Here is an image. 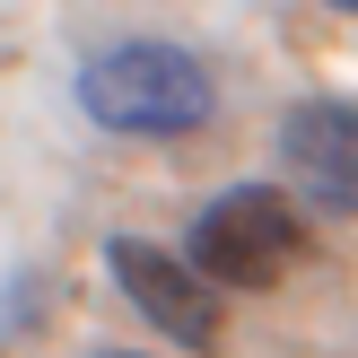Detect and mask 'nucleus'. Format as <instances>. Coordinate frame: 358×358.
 Wrapping results in <instances>:
<instances>
[{
  "label": "nucleus",
  "mask_w": 358,
  "mask_h": 358,
  "mask_svg": "<svg viewBox=\"0 0 358 358\" xmlns=\"http://www.w3.org/2000/svg\"><path fill=\"white\" fill-rule=\"evenodd\" d=\"M219 87L184 44H105L79 62V114L122 140H184L210 122Z\"/></svg>",
  "instance_id": "1"
},
{
  "label": "nucleus",
  "mask_w": 358,
  "mask_h": 358,
  "mask_svg": "<svg viewBox=\"0 0 358 358\" xmlns=\"http://www.w3.org/2000/svg\"><path fill=\"white\" fill-rule=\"evenodd\" d=\"M306 262V227L271 184H236L192 219V271L210 289H280Z\"/></svg>",
  "instance_id": "2"
},
{
  "label": "nucleus",
  "mask_w": 358,
  "mask_h": 358,
  "mask_svg": "<svg viewBox=\"0 0 358 358\" xmlns=\"http://www.w3.org/2000/svg\"><path fill=\"white\" fill-rule=\"evenodd\" d=\"M105 262H114L122 297H131L166 341H184V350H201V358L227 341V306H219V289H210L192 262L157 254V245H140V236H114V254H105Z\"/></svg>",
  "instance_id": "3"
},
{
  "label": "nucleus",
  "mask_w": 358,
  "mask_h": 358,
  "mask_svg": "<svg viewBox=\"0 0 358 358\" xmlns=\"http://www.w3.org/2000/svg\"><path fill=\"white\" fill-rule=\"evenodd\" d=\"M280 157H289L297 192H306L324 219H358V105H289L280 122Z\"/></svg>",
  "instance_id": "4"
},
{
  "label": "nucleus",
  "mask_w": 358,
  "mask_h": 358,
  "mask_svg": "<svg viewBox=\"0 0 358 358\" xmlns=\"http://www.w3.org/2000/svg\"><path fill=\"white\" fill-rule=\"evenodd\" d=\"M324 9H350V17H358V0H324Z\"/></svg>",
  "instance_id": "5"
},
{
  "label": "nucleus",
  "mask_w": 358,
  "mask_h": 358,
  "mask_svg": "<svg viewBox=\"0 0 358 358\" xmlns=\"http://www.w3.org/2000/svg\"><path fill=\"white\" fill-rule=\"evenodd\" d=\"M114 358H122V350H114Z\"/></svg>",
  "instance_id": "6"
}]
</instances>
